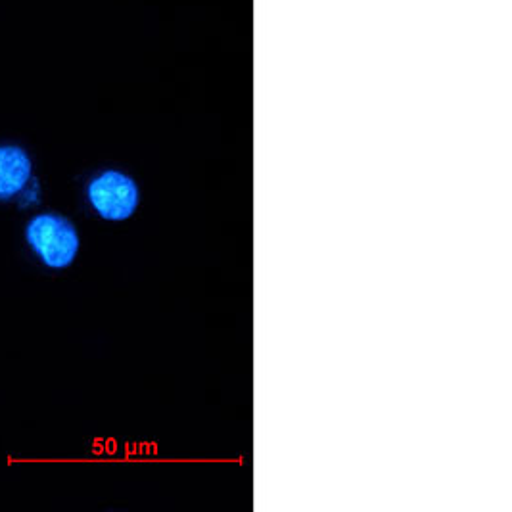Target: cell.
Segmentation results:
<instances>
[{"instance_id":"3957f363","label":"cell","mask_w":512,"mask_h":512,"mask_svg":"<svg viewBox=\"0 0 512 512\" xmlns=\"http://www.w3.org/2000/svg\"><path fill=\"white\" fill-rule=\"evenodd\" d=\"M33 165L24 148L0 146V200L16 198L31 183Z\"/></svg>"},{"instance_id":"7a4b0ae2","label":"cell","mask_w":512,"mask_h":512,"mask_svg":"<svg viewBox=\"0 0 512 512\" xmlns=\"http://www.w3.org/2000/svg\"><path fill=\"white\" fill-rule=\"evenodd\" d=\"M89 202L106 221H127L140 204L137 181L121 171H104L89 185Z\"/></svg>"},{"instance_id":"6da1fadb","label":"cell","mask_w":512,"mask_h":512,"mask_svg":"<svg viewBox=\"0 0 512 512\" xmlns=\"http://www.w3.org/2000/svg\"><path fill=\"white\" fill-rule=\"evenodd\" d=\"M27 242L50 269H66L79 254V233L62 215L45 213L27 225Z\"/></svg>"}]
</instances>
